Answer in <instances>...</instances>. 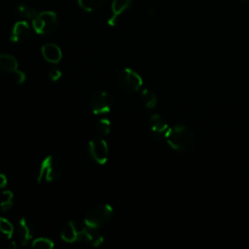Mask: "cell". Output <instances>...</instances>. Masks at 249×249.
I'll use <instances>...</instances> for the list:
<instances>
[{"label": "cell", "mask_w": 249, "mask_h": 249, "mask_svg": "<svg viewBox=\"0 0 249 249\" xmlns=\"http://www.w3.org/2000/svg\"><path fill=\"white\" fill-rule=\"evenodd\" d=\"M165 140L171 149L183 153L192 151L196 143L193 131L184 124H176L168 128Z\"/></svg>", "instance_id": "obj_1"}, {"label": "cell", "mask_w": 249, "mask_h": 249, "mask_svg": "<svg viewBox=\"0 0 249 249\" xmlns=\"http://www.w3.org/2000/svg\"><path fill=\"white\" fill-rule=\"evenodd\" d=\"M64 169V164L60 157L56 155L47 156L41 162L37 175V183H51L58 179Z\"/></svg>", "instance_id": "obj_2"}, {"label": "cell", "mask_w": 249, "mask_h": 249, "mask_svg": "<svg viewBox=\"0 0 249 249\" xmlns=\"http://www.w3.org/2000/svg\"><path fill=\"white\" fill-rule=\"evenodd\" d=\"M113 215V208L107 203H98L91 206L84 218V222L94 229H99L109 223Z\"/></svg>", "instance_id": "obj_3"}, {"label": "cell", "mask_w": 249, "mask_h": 249, "mask_svg": "<svg viewBox=\"0 0 249 249\" xmlns=\"http://www.w3.org/2000/svg\"><path fill=\"white\" fill-rule=\"evenodd\" d=\"M58 24L57 16L54 12L45 11L39 13L32 20V26L37 34L47 35L53 32Z\"/></svg>", "instance_id": "obj_4"}, {"label": "cell", "mask_w": 249, "mask_h": 249, "mask_svg": "<svg viewBox=\"0 0 249 249\" xmlns=\"http://www.w3.org/2000/svg\"><path fill=\"white\" fill-rule=\"evenodd\" d=\"M119 84L124 91L135 92L141 88L143 82L139 74L132 69L125 68L120 74Z\"/></svg>", "instance_id": "obj_5"}, {"label": "cell", "mask_w": 249, "mask_h": 249, "mask_svg": "<svg viewBox=\"0 0 249 249\" xmlns=\"http://www.w3.org/2000/svg\"><path fill=\"white\" fill-rule=\"evenodd\" d=\"M89 153L95 162L99 164H105L109 156V150L106 141L102 138L90 140L89 143Z\"/></svg>", "instance_id": "obj_6"}, {"label": "cell", "mask_w": 249, "mask_h": 249, "mask_svg": "<svg viewBox=\"0 0 249 249\" xmlns=\"http://www.w3.org/2000/svg\"><path fill=\"white\" fill-rule=\"evenodd\" d=\"M112 103L113 101L110 94L103 90L95 92L89 100L91 111L95 115L108 113L112 107Z\"/></svg>", "instance_id": "obj_7"}, {"label": "cell", "mask_w": 249, "mask_h": 249, "mask_svg": "<svg viewBox=\"0 0 249 249\" xmlns=\"http://www.w3.org/2000/svg\"><path fill=\"white\" fill-rule=\"evenodd\" d=\"M149 128L152 137L155 140L160 141L162 138H165V134L168 130V124L162 116L160 114H154L150 118Z\"/></svg>", "instance_id": "obj_8"}, {"label": "cell", "mask_w": 249, "mask_h": 249, "mask_svg": "<svg viewBox=\"0 0 249 249\" xmlns=\"http://www.w3.org/2000/svg\"><path fill=\"white\" fill-rule=\"evenodd\" d=\"M30 36V27L29 24L25 20H20L18 21L14 24L12 31H11V36L10 40L14 43H24Z\"/></svg>", "instance_id": "obj_9"}, {"label": "cell", "mask_w": 249, "mask_h": 249, "mask_svg": "<svg viewBox=\"0 0 249 249\" xmlns=\"http://www.w3.org/2000/svg\"><path fill=\"white\" fill-rule=\"evenodd\" d=\"M18 231L21 245H27L34 235L35 227L29 219L22 217L18 221Z\"/></svg>", "instance_id": "obj_10"}, {"label": "cell", "mask_w": 249, "mask_h": 249, "mask_svg": "<svg viewBox=\"0 0 249 249\" xmlns=\"http://www.w3.org/2000/svg\"><path fill=\"white\" fill-rule=\"evenodd\" d=\"M41 52L43 57L50 63H57L62 57V52L60 48L53 43L45 44L42 47Z\"/></svg>", "instance_id": "obj_11"}, {"label": "cell", "mask_w": 249, "mask_h": 249, "mask_svg": "<svg viewBox=\"0 0 249 249\" xmlns=\"http://www.w3.org/2000/svg\"><path fill=\"white\" fill-rule=\"evenodd\" d=\"M131 3H132V0H113L112 6H111L112 16L108 19V23L111 26H114L116 24V21L119 16L122 15L126 9H128Z\"/></svg>", "instance_id": "obj_12"}, {"label": "cell", "mask_w": 249, "mask_h": 249, "mask_svg": "<svg viewBox=\"0 0 249 249\" xmlns=\"http://www.w3.org/2000/svg\"><path fill=\"white\" fill-rule=\"evenodd\" d=\"M60 237L63 241L68 242V243L78 241L75 221H68L62 226V228L60 230Z\"/></svg>", "instance_id": "obj_13"}, {"label": "cell", "mask_w": 249, "mask_h": 249, "mask_svg": "<svg viewBox=\"0 0 249 249\" xmlns=\"http://www.w3.org/2000/svg\"><path fill=\"white\" fill-rule=\"evenodd\" d=\"M0 69L7 73H14L18 70V60L11 54H0Z\"/></svg>", "instance_id": "obj_14"}, {"label": "cell", "mask_w": 249, "mask_h": 249, "mask_svg": "<svg viewBox=\"0 0 249 249\" xmlns=\"http://www.w3.org/2000/svg\"><path fill=\"white\" fill-rule=\"evenodd\" d=\"M17 11H18V15H20L22 18H28V19H31V20H33L38 15L37 11L34 8H32L31 6L26 5V4L18 5V8H17Z\"/></svg>", "instance_id": "obj_15"}, {"label": "cell", "mask_w": 249, "mask_h": 249, "mask_svg": "<svg viewBox=\"0 0 249 249\" xmlns=\"http://www.w3.org/2000/svg\"><path fill=\"white\" fill-rule=\"evenodd\" d=\"M105 0H78L79 6L87 11V12H92L97 9H99Z\"/></svg>", "instance_id": "obj_16"}, {"label": "cell", "mask_w": 249, "mask_h": 249, "mask_svg": "<svg viewBox=\"0 0 249 249\" xmlns=\"http://www.w3.org/2000/svg\"><path fill=\"white\" fill-rule=\"evenodd\" d=\"M14 195L11 191H3L0 197V208L2 211H8L13 206Z\"/></svg>", "instance_id": "obj_17"}, {"label": "cell", "mask_w": 249, "mask_h": 249, "mask_svg": "<svg viewBox=\"0 0 249 249\" xmlns=\"http://www.w3.org/2000/svg\"><path fill=\"white\" fill-rule=\"evenodd\" d=\"M142 98L146 108L148 109H152L157 105V97L150 89H145L142 90Z\"/></svg>", "instance_id": "obj_18"}, {"label": "cell", "mask_w": 249, "mask_h": 249, "mask_svg": "<svg viewBox=\"0 0 249 249\" xmlns=\"http://www.w3.org/2000/svg\"><path fill=\"white\" fill-rule=\"evenodd\" d=\"M32 247L38 249H53L54 243L53 240L47 237H38L32 241Z\"/></svg>", "instance_id": "obj_19"}, {"label": "cell", "mask_w": 249, "mask_h": 249, "mask_svg": "<svg viewBox=\"0 0 249 249\" xmlns=\"http://www.w3.org/2000/svg\"><path fill=\"white\" fill-rule=\"evenodd\" d=\"M0 232L7 238H11L14 233L13 224L3 217H0Z\"/></svg>", "instance_id": "obj_20"}, {"label": "cell", "mask_w": 249, "mask_h": 249, "mask_svg": "<svg viewBox=\"0 0 249 249\" xmlns=\"http://www.w3.org/2000/svg\"><path fill=\"white\" fill-rule=\"evenodd\" d=\"M111 130V123L108 119H100L96 125V131L97 134L100 136H106L109 134Z\"/></svg>", "instance_id": "obj_21"}, {"label": "cell", "mask_w": 249, "mask_h": 249, "mask_svg": "<svg viewBox=\"0 0 249 249\" xmlns=\"http://www.w3.org/2000/svg\"><path fill=\"white\" fill-rule=\"evenodd\" d=\"M12 75H13V79L17 85H21L26 80V76H25L24 72H22L20 70L15 71L14 73H12Z\"/></svg>", "instance_id": "obj_22"}, {"label": "cell", "mask_w": 249, "mask_h": 249, "mask_svg": "<svg viewBox=\"0 0 249 249\" xmlns=\"http://www.w3.org/2000/svg\"><path fill=\"white\" fill-rule=\"evenodd\" d=\"M61 76H62V72L59 69H53L49 72V78L53 82L58 81L61 78Z\"/></svg>", "instance_id": "obj_23"}, {"label": "cell", "mask_w": 249, "mask_h": 249, "mask_svg": "<svg viewBox=\"0 0 249 249\" xmlns=\"http://www.w3.org/2000/svg\"><path fill=\"white\" fill-rule=\"evenodd\" d=\"M7 185V177L3 173L0 172V190L5 188Z\"/></svg>", "instance_id": "obj_24"}, {"label": "cell", "mask_w": 249, "mask_h": 249, "mask_svg": "<svg viewBox=\"0 0 249 249\" xmlns=\"http://www.w3.org/2000/svg\"><path fill=\"white\" fill-rule=\"evenodd\" d=\"M7 248H8V249H16V248H17L16 242H15V241H11V242L9 243V245L7 246Z\"/></svg>", "instance_id": "obj_25"}, {"label": "cell", "mask_w": 249, "mask_h": 249, "mask_svg": "<svg viewBox=\"0 0 249 249\" xmlns=\"http://www.w3.org/2000/svg\"><path fill=\"white\" fill-rule=\"evenodd\" d=\"M241 1L244 3H249V0H241Z\"/></svg>", "instance_id": "obj_26"}]
</instances>
